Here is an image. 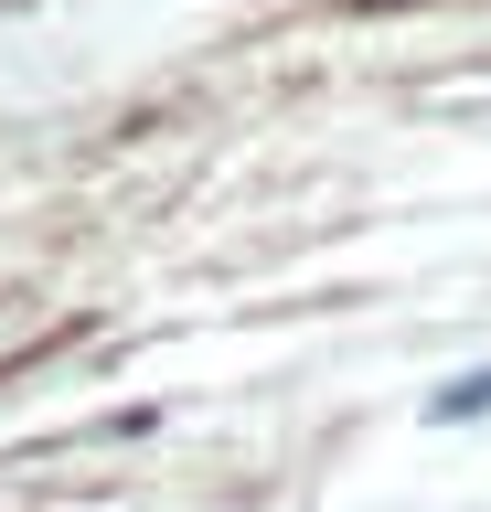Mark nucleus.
I'll use <instances>...</instances> for the list:
<instances>
[{
	"instance_id": "nucleus-1",
	"label": "nucleus",
	"mask_w": 491,
	"mask_h": 512,
	"mask_svg": "<svg viewBox=\"0 0 491 512\" xmlns=\"http://www.w3.org/2000/svg\"><path fill=\"white\" fill-rule=\"evenodd\" d=\"M353 11H427V0H353Z\"/></svg>"
}]
</instances>
